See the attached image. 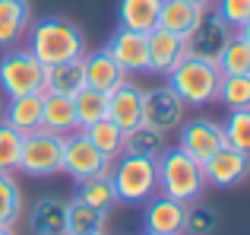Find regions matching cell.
<instances>
[{
  "mask_svg": "<svg viewBox=\"0 0 250 235\" xmlns=\"http://www.w3.org/2000/svg\"><path fill=\"white\" fill-rule=\"evenodd\" d=\"M111 57L117 61V67L124 73H149V38L146 32H133V29H117L111 35V42L104 45Z\"/></svg>",
  "mask_w": 250,
  "mask_h": 235,
  "instance_id": "cell-11",
  "label": "cell"
},
{
  "mask_svg": "<svg viewBox=\"0 0 250 235\" xmlns=\"http://www.w3.org/2000/svg\"><path fill=\"white\" fill-rule=\"evenodd\" d=\"M0 118H3V102H0Z\"/></svg>",
  "mask_w": 250,
  "mask_h": 235,
  "instance_id": "cell-38",
  "label": "cell"
},
{
  "mask_svg": "<svg viewBox=\"0 0 250 235\" xmlns=\"http://www.w3.org/2000/svg\"><path fill=\"white\" fill-rule=\"evenodd\" d=\"M206 172V185L215 188H238L247 178V153H238L231 146H222L219 153H212L203 162Z\"/></svg>",
  "mask_w": 250,
  "mask_h": 235,
  "instance_id": "cell-14",
  "label": "cell"
},
{
  "mask_svg": "<svg viewBox=\"0 0 250 235\" xmlns=\"http://www.w3.org/2000/svg\"><path fill=\"white\" fill-rule=\"evenodd\" d=\"M181 134H177V149L187 153L190 159L206 162L212 153H219L225 146V137H222V124L209 121V118H193V121H184Z\"/></svg>",
  "mask_w": 250,
  "mask_h": 235,
  "instance_id": "cell-10",
  "label": "cell"
},
{
  "mask_svg": "<svg viewBox=\"0 0 250 235\" xmlns=\"http://www.w3.org/2000/svg\"><path fill=\"white\" fill-rule=\"evenodd\" d=\"M42 127L51 134H73L76 127V112H73V99L70 95H57V93H44L42 95Z\"/></svg>",
  "mask_w": 250,
  "mask_h": 235,
  "instance_id": "cell-19",
  "label": "cell"
},
{
  "mask_svg": "<svg viewBox=\"0 0 250 235\" xmlns=\"http://www.w3.org/2000/svg\"><path fill=\"white\" fill-rule=\"evenodd\" d=\"M108 175L117 200H124V204H146L159 191L155 159H146V156H117Z\"/></svg>",
  "mask_w": 250,
  "mask_h": 235,
  "instance_id": "cell-4",
  "label": "cell"
},
{
  "mask_svg": "<svg viewBox=\"0 0 250 235\" xmlns=\"http://www.w3.org/2000/svg\"><path fill=\"white\" fill-rule=\"evenodd\" d=\"M104 118L114 121L124 134L140 127L143 124V89L133 86V83H127V80L117 89H111V93L104 95Z\"/></svg>",
  "mask_w": 250,
  "mask_h": 235,
  "instance_id": "cell-12",
  "label": "cell"
},
{
  "mask_svg": "<svg viewBox=\"0 0 250 235\" xmlns=\"http://www.w3.org/2000/svg\"><path fill=\"white\" fill-rule=\"evenodd\" d=\"M187 3H193V6H200V10H206V6H212V0H187Z\"/></svg>",
  "mask_w": 250,
  "mask_h": 235,
  "instance_id": "cell-36",
  "label": "cell"
},
{
  "mask_svg": "<svg viewBox=\"0 0 250 235\" xmlns=\"http://www.w3.org/2000/svg\"><path fill=\"white\" fill-rule=\"evenodd\" d=\"M146 235H159V232H149V229H146Z\"/></svg>",
  "mask_w": 250,
  "mask_h": 235,
  "instance_id": "cell-39",
  "label": "cell"
},
{
  "mask_svg": "<svg viewBox=\"0 0 250 235\" xmlns=\"http://www.w3.org/2000/svg\"><path fill=\"white\" fill-rule=\"evenodd\" d=\"M222 137L225 146L238 149V153H250V112L247 108H234L228 121L222 124Z\"/></svg>",
  "mask_w": 250,
  "mask_h": 235,
  "instance_id": "cell-32",
  "label": "cell"
},
{
  "mask_svg": "<svg viewBox=\"0 0 250 235\" xmlns=\"http://www.w3.org/2000/svg\"><path fill=\"white\" fill-rule=\"evenodd\" d=\"M73 200L92 207V210H104V213H111L121 204L117 194H114V185H111V175H95V178L76 181V197Z\"/></svg>",
  "mask_w": 250,
  "mask_h": 235,
  "instance_id": "cell-22",
  "label": "cell"
},
{
  "mask_svg": "<svg viewBox=\"0 0 250 235\" xmlns=\"http://www.w3.org/2000/svg\"><path fill=\"white\" fill-rule=\"evenodd\" d=\"M29 51L44 64H67V61H80L85 54V35L80 32V25H73L63 16H44L38 23H29Z\"/></svg>",
  "mask_w": 250,
  "mask_h": 235,
  "instance_id": "cell-1",
  "label": "cell"
},
{
  "mask_svg": "<svg viewBox=\"0 0 250 235\" xmlns=\"http://www.w3.org/2000/svg\"><path fill=\"white\" fill-rule=\"evenodd\" d=\"M219 67L209 61H196V57H184L174 70L168 73V86L177 93V99L190 108L212 105L215 93H219Z\"/></svg>",
  "mask_w": 250,
  "mask_h": 235,
  "instance_id": "cell-3",
  "label": "cell"
},
{
  "mask_svg": "<svg viewBox=\"0 0 250 235\" xmlns=\"http://www.w3.org/2000/svg\"><path fill=\"white\" fill-rule=\"evenodd\" d=\"M159 6H162V0H121L117 3V19H121L124 29L149 32V29H155Z\"/></svg>",
  "mask_w": 250,
  "mask_h": 235,
  "instance_id": "cell-24",
  "label": "cell"
},
{
  "mask_svg": "<svg viewBox=\"0 0 250 235\" xmlns=\"http://www.w3.org/2000/svg\"><path fill=\"white\" fill-rule=\"evenodd\" d=\"M200 6L187 3V0H162L159 6V19H155V25L165 32H174V35L187 38V32L196 25V19H200Z\"/></svg>",
  "mask_w": 250,
  "mask_h": 235,
  "instance_id": "cell-21",
  "label": "cell"
},
{
  "mask_svg": "<svg viewBox=\"0 0 250 235\" xmlns=\"http://www.w3.org/2000/svg\"><path fill=\"white\" fill-rule=\"evenodd\" d=\"M231 29H247L250 25V0H219L212 6Z\"/></svg>",
  "mask_w": 250,
  "mask_h": 235,
  "instance_id": "cell-35",
  "label": "cell"
},
{
  "mask_svg": "<svg viewBox=\"0 0 250 235\" xmlns=\"http://www.w3.org/2000/svg\"><path fill=\"white\" fill-rule=\"evenodd\" d=\"M146 38H149V73L168 76L187 57V42L174 32H165L155 25V29L146 32Z\"/></svg>",
  "mask_w": 250,
  "mask_h": 235,
  "instance_id": "cell-13",
  "label": "cell"
},
{
  "mask_svg": "<svg viewBox=\"0 0 250 235\" xmlns=\"http://www.w3.org/2000/svg\"><path fill=\"white\" fill-rule=\"evenodd\" d=\"M184 112H187V105L177 99V93L168 86V83L143 93V124L152 127V130H159V134H171V130L181 127Z\"/></svg>",
  "mask_w": 250,
  "mask_h": 235,
  "instance_id": "cell-9",
  "label": "cell"
},
{
  "mask_svg": "<svg viewBox=\"0 0 250 235\" xmlns=\"http://www.w3.org/2000/svg\"><path fill=\"white\" fill-rule=\"evenodd\" d=\"M184 219H187V204L168 197V194H152L146 200V229L159 235H181Z\"/></svg>",
  "mask_w": 250,
  "mask_h": 235,
  "instance_id": "cell-16",
  "label": "cell"
},
{
  "mask_svg": "<svg viewBox=\"0 0 250 235\" xmlns=\"http://www.w3.org/2000/svg\"><path fill=\"white\" fill-rule=\"evenodd\" d=\"M73 112H76V127H89V124L102 121L104 118V95L95 93V89L83 86L80 93L73 95Z\"/></svg>",
  "mask_w": 250,
  "mask_h": 235,
  "instance_id": "cell-31",
  "label": "cell"
},
{
  "mask_svg": "<svg viewBox=\"0 0 250 235\" xmlns=\"http://www.w3.org/2000/svg\"><path fill=\"white\" fill-rule=\"evenodd\" d=\"M80 64H83L85 86L95 89V93H102V95H108L111 89H117L124 80H127V73L117 67V61L108 54V51H85L80 57Z\"/></svg>",
  "mask_w": 250,
  "mask_h": 235,
  "instance_id": "cell-15",
  "label": "cell"
},
{
  "mask_svg": "<svg viewBox=\"0 0 250 235\" xmlns=\"http://www.w3.org/2000/svg\"><path fill=\"white\" fill-rule=\"evenodd\" d=\"M29 229L35 235H70L67 229V200L38 197L29 210Z\"/></svg>",
  "mask_w": 250,
  "mask_h": 235,
  "instance_id": "cell-17",
  "label": "cell"
},
{
  "mask_svg": "<svg viewBox=\"0 0 250 235\" xmlns=\"http://www.w3.org/2000/svg\"><path fill=\"white\" fill-rule=\"evenodd\" d=\"M231 35H234L231 25H228L212 6H206V10L200 13V19H196V25L187 32V38H184V42H187V57L215 64L219 54L225 51V45L231 42Z\"/></svg>",
  "mask_w": 250,
  "mask_h": 235,
  "instance_id": "cell-7",
  "label": "cell"
},
{
  "mask_svg": "<svg viewBox=\"0 0 250 235\" xmlns=\"http://www.w3.org/2000/svg\"><path fill=\"white\" fill-rule=\"evenodd\" d=\"M0 235H16V229L13 226H0Z\"/></svg>",
  "mask_w": 250,
  "mask_h": 235,
  "instance_id": "cell-37",
  "label": "cell"
},
{
  "mask_svg": "<svg viewBox=\"0 0 250 235\" xmlns=\"http://www.w3.org/2000/svg\"><path fill=\"white\" fill-rule=\"evenodd\" d=\"M215 99H219L225 108H231V112H234V108H247L250 105V73H244V76L222 73Z\"/></svg>",
  "mask_w": 250,
  "mask_h": 235,
  "instance_id": "cell-30",
  "label": "cell"
},
{
  "mask_svg": "<svg viewBox=\"0 0 250 235\" xmlns=\"http://www.w3.org/2000/svg\"><path fill=\"white\" fill-rule=\"evenodd\" d=\"M67 229L70 235H104L108 229V213L92 210L80 200H67Z\"/></svg>",
  "mask_w": 250,
  "mask_h": 235,
  "instance_id": "cell-26",
  "label": "cell"
},
{
  "mask_svg": "<svg viewBox=\"0 0 250 235\" xmlns=\"http://www.w3.org/2000/svg\"><path fill=\"white\" fill-rule=\"evenodd\" d=\"M219 229V216L212 207H190L187 204V219H184V232L190 235H212Z\"/></svg>",
  "mask_w": 250,
  "mask_h": 235,
  "instance_id": "cell-34",
  "label": "cell"
},
{
  "mask_svg": "<svg viewBox=\"0 0 250 235\" xmlns=\"http://www.w3.org/2000/svg\"><path fill=\"white\" fill-rule=\"evenodd\" d=\"M22 216V191L13 172H0V226H16Z\"/></svg>",
  "mask_w": 250,
  "mask_h": 235,
  "instance_id": "cell-29",
  "label": "cell"
},
{
  "mask_svg": "<svg viewBox=\"0 0 250 235\" xmlns=\"http://www.w3.org/2000/svg\"><path fill=\"white\" fill-rule=\"evenodd\" d=\"M61 159H63V137L42 127L35 134L22 137L16 172L29 175V178H51L61 172Z\"/></svg>",
  "mask_w": 250,
  "mask_h": 235,
  "instance_id": "cell-5",
  "label": "cell"
},
{
  "mask_svg": "<svg viewBox=\"0 0 250 235\" xmlns=\"http://www.w3.org/2000/svg\"><path fill=\"white\" fill-rule=\"evenodd\" d=\"M215 67H219V73H231V76L250 73V38H247V29H234L231 42H228L225 51L219 54Z\"/></svg>",
  "mask_w": 250,
  "mask_h": 235,
  "instance_id": "cell-25",
  "label": "cell"
},
{
  "mask_svg": "<svg viewBox=\"0 0 250 235\" xmlns=\"http://www.w3.org/2000/svg\"><path fill=\"white\" fill-rule=\"evenodd\" d=\"M0 89L6 95H29L44 93V64L32 54L29 48L22 51H6L0 57Z\"/></svg>",
  "mask_w": 250,
  "mask_h": 235,
  "instance_id": "cell-6",
  "label": "cell"
},
{
  "mask_svg": "<svg viewBox=\"0 0 250 235\" xmlns=\"http://www.w3.org/2000/svg\"><path fill=\"white\" fill-rule=\"evenodd\" d=\"M29 0H0V48H13L29 32Z\"/></svg>",
  "mask_w": 250,
  "mask_h": 235,
  "instance_id": "cell-20",
  "label": "cell"
},
{
  "mask_svg": "<svg viewBox=\"0 0 250 235\" xmlns=\"http://www.w3.org/2000/svg\"><path fill=\"white\" fill-rule=\"evenodd\" d=\"M83 134L92 140V146L98 149V153L104 156V159L114 162L117 156H124V130L117 127L114 121H108V118H102V121L89 124V127H83Z\"/></svg>",
  "mask_w": 250,
  "mask_h": 235,
  "instance_id": "cell-27",
  "label": "cell"
},
{
  "mask_svg": "<svg viewBox=\"0 0 250 235\" xmlns=\"http://www.w3.org/2000/svg\"><path fill=\"white\" fill-rule=\"evenodd\" d=\"M61 172H67L73 181L95 178V175H108L111 172V159H104V156L92 146V140L83 134V130H73V134L63 137Z\"/></svg>",
  "mask_w": 250,
  "mask_h": 235,
  "instance_id": "cell-8",
  "label": "cell"
},
{
  "mask_svg": "<svg viewBox=\"0 0 250 235\" xmlns=\"http://www.w3.org/2000/svg\"><path fill=\"white\" fill-rule=\"evenodd\" d=\"M42 95L44 93H29V95H13L3 105V121L19 134H35L42 130Z\"/></svg>",
  "mask_w": 250,
  "mask_h": 235,
  "instance_id": "cell-18",
  "label": "cell"
},
{
  "mask_svg": "<svg viewBox=\"0 0 250 235\" xmlns=\"http://www.w3.org/2000/svg\"><path fill=\"white\" fill-rule=\"evenodd\" d=\"M155 175H159V194L181 200V204H193L200 194L206 191V172L203 162L190 159L181 149H162L155 159Z\"/></svg>",
  "mask_w": 250,
  "mask_h": 235,
  "instance_id": "cell-2",
  "label": "cell"
},
{
  "mask_svg": "<svg viewBox=\"0 0 250 235\" xmlns=\"http://www.w3.org/2000/svg\"><path fill=\"white\" fill-rule=\"evenodd\" d=\"M83 86H85V80H83V64L80 61L44 67V93H57V95H70L73 99Z\"/></svg>",
  "mask_w": 250,
  "mask_h": 235,
  "instance_id": "cell-23",
  "label": "cell"
},
{
  "mask_svg": "<svg viewBox=\"0 0 250 235\" xmlns=\"http://www.w3.org/2000/svg\"><path fill=\"white\" fill-rule=\"evenodd\" d=\"M19 149H22V134L0 118V172H16Z\"/></svg>",
  "mask_w": 250,
  "mask_h": 235,
  "instance_id": "cell-33",
  "label": "cell"
},
{
  "mask_svg": "<svg viewBox=\"0 0 250 235\" xmlns=\"http://www.w3.org/2000/svg\"><path fill=\"white\" fill-rule=\"evenodd\" d=\"M162 149H165V134L146 127V124H140V127H133V130L124 134V156H146V159H159Z\"/></svg>",
  "mask_w": 250,
  "mask_h": 235,
  "instance_id": "cell-28",
  "label": "cell"
}]
</instances>
